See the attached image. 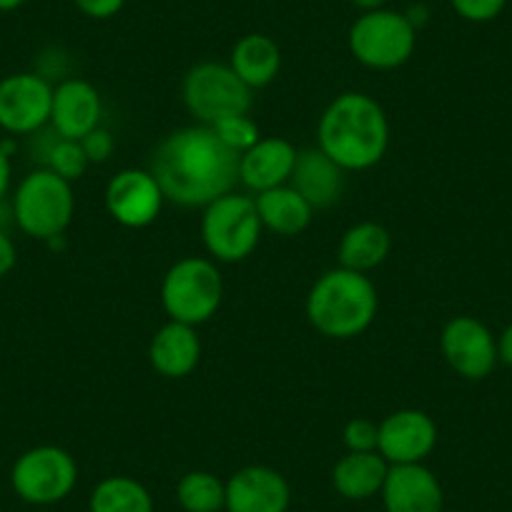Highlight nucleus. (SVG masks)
Masks as SVG:
<instances>
[{
    "mask_svg": "<svg viewBox=\"0 0 512 512\" xmlns=\"http://www.w3.org/2000/svg\"><path fill=\"white\" fill-rule=\"evenodd\" d=\"M176 500L184 512H221L226 507V482L214 472H186L176 485Z\"/></svg>",
    "mask_w": 512,
    "mask_h": 512,
    "instance_id": "25",
    "label": "nucleus"
},
{
    "mask_svg": "<svg viewBox=\"0 0 512 512\" xmlns=\"http://www.w3.org/2000/svg\"><path fill=\"white\" fill-rule=\"evenodd\" d=\"M184 103L201 126H214L221 118L249 113L251 88L229 63H196L184 78Z\"/></svg>",
    "mask_w": 512,
    "mask_h": 512,
    "instance_id": "8",
    "label": "nucleus"
},
{
    "mask_svg": "<svg viewBox=\"0 0 512 512\" xmlns=\"http://www.w3.org/2000/svg\"><path fill=\"white\" fill-rule=\"evenodd\" d=\"M103 103L96 86L83 78H68L53 88L51 126L61 139L81 141L101 126Z\"/></svg>",
    "mask_w": 512,
    "mask_h": 512,
    "instance_id": "16",
    "label": "nucleus"
},
{
    "mask_svg": "<svg viewBox=\"0 0 512 512\" xmlns=\"http://www.w3.org/2000/svg\"><path fill=\"white\" fill-rule=\"evenodd\" d=\"M379 495L387 512H442L445 505L440 480L425 462L390 465Z\"/></svg>",
    "mask_w": 512,
    "mask_h": 512,
    "instance_id": "15",
    "label": "nucleus"
},
{
    "mask_svg": "<svg viewBox=\"0 0 512 512\" xmlns=\"http://www.w3.org/2000/svg\"><path fill=\"white\" fill-rule=\"evenodd\" d=\"M81 146H83V151H86V156L91 164H103V161L111 159L113 149H116V144H113V136L101 126L93 128L88 136H83Z\"/></svg>",
    "mask_w": 512,
    "mask_h": 512,
    "instance_id": "30",
    "label": "nucleus"
},
{
    "mask_svg": "<svg viewBox=\"0 0 512 512\" xmlns=\"http://www.w3.org/2000/svg\"><path fill=\"white\" fill-rule=\"evenodd\" d=\"M11 176H13L11 154L3 151V146H0V201L8 196V189H11Z\"/></svg>",
    "mask_w": 512,
    "mask_h": 512,
    "instance_id": "33",
    "label": "nucleus"
},
{
    "mask_svg": "<svg viewBox=\"0 0 512 512\" xmlns=\"http://www.w3.org/2000/svg\"><path fill=\"white\" fill-rule=\"evenodd\" d=\"M23 3H26V0H0V13L18 11V8H21Z\"/></svg>",
    "mask_w": 512,
    "mask_h": 512,
    "instance_id": "37",
    "label": "nucleus"
},
{
    "mask_svg": "<svg viewBox=\"0 0 512 512\" xmlns=\"http://www.w3.org/2000/svg\"><path fill=\"white\" fill-rule=\"evenodd\" d=\"M262 231L264 226L254 196L236 194V191L206 206L201 216V239L206 251L216 262L224 264L244 262L246 256L254 254Z\"/></svg>",
    "mask_w": 512,
    "mask_h": 512,
    "instance_id": "6",
    "label": "nucleus"
},
{
    "mask_svg": "<svg viewBox=\"0 0 512 512\" xmlns=\"http://www.w3.org/2000/svg\"><path fill=\"white\" fill-rule=\"evenodd\" d=\"M201 359V339L196 327L184 322H169L154 334L149 344V362L161 377H189Z\"/></svg>",
    "mask_w": 512,
    "mask_h": 512,
    "instance_id": "18",
    "label": "nucleus"
},
{
    "mask_svg": "<svg viewBox=\"0 0 512 512\" xmlns=\"http://www.w3.org/2000/svg\"><path fill=\"white\" fill-rule=\"evenodd\" d=\"M73 6L88 18H96V21H106L113 18L116 13H121V8L126 6V0H73Z\"/></svg>",
    "mask_w": 512,
    "mask_h": 512,
    "instance_id": "31",
    "label": "nucleus"
},
{
    "mask_svg": "<svg viewBox=\"0 0 512 512\" xmlns=\"http://www.w3.org/2000/svg\"><path fill=\"white\" fill-rule=\"evenodd\" d=\"M349 51L362 66L372 71H395L405 66L417 46V28L405 13L379 11L362 13L349 28Z\"/></svg>",
    "mask_w": 512,
    "mask_h": 512,
    "instance_id": "7",
    "label": "nucleus"
},
{
    "mask_svg": "<svg viewBox=\"0 0 512 512\" xmlns=\"http://www.w3.org/2000/svg\"><path fill=\"white\" fill-rule=\"evenodd\" d=\"M447 364L465 379H485L495 369L497 339L475 317H455L445 324L440 337Z\"/></svg>",
    "mask_w": 512,
    "mask_h": 512,
    "instance_id": "12",
    "label": "nucleus"
},
{
    "mask_svg": "<svg viewBox=\"0 0 512 512\" xmlns=\"http://www.w3.org/2000/svg\"><path fill=\"white\" fill-rule=\"evenodd\" d=\"M317 146L344 171L372 169L390 146L387 113L367 93H342L319 118Z\"/></svg>",
    "mask_w": 512,
    "mask_h": 512,
    "instance_id": "2",
    "label": "nucleus"
},
{
    "mask_svg": "<svg viewBox=\"0 0 512 512\" xmlns=\"http://www.w3.org/2000/svg\"><path fill=\"white\" fill-rule=\"evenodd\" d=\"M289 186L312 204V209H329L344 191V169L334 164L322 149H302L297 154Z\"/></svg>",
    "mask_w": 512,
    "mask_h": 512,
    "instance_id": "19",
    "label": "nucleus"
},
{
    "mask_svg": "<svg viewBox=\"0 0 512 512\" xmlns=\"http://www.w3.org/2000/svg\"><path fill=\"white\" fill-rule=\"evenodd\" d=\"M149 171L166 201L184 209H206L236 189L239 154L221 144L211 126H189L161 141Z\"/></svg>",
    "mask_w": 512,
    "mask_h": 512,
    "instance_id": "1",
    "label": "nucleus"
},
{
    "mask_svg": "<svg viewBox=\"0 0 512 512\" xmlns=\"http://www.w3.org/2000/svg\"><path fill=\"white\" fill-rule=\"evenodd\" d=\"M289 502V482L274 467H241L226 482V512H287Z\"/></svg>",
    "mask_w": 512,
    "mask_h": 512,
    "instance_id": "14",
    "label": "nucleus"
},
{
    "mask_svg": "<svg viewBox=\"0 0 512 512\" xmlns=\"http://www.w3.org/2000/svg\"><path fill=\"white\" fill-rule=\"evenodd\" d=\"M344 447L347 452H377L379 425L367 417H354L344 427Z\"/></svg>",
    "mask_w": 512,
    "mask_h": 512,
    "instance_id": "28",
    "label": "nucleus"
},
{
    "mask_svg": "<svg viewBox=\"0 0 512 512\" xmlns=\"http://www.w3.org/2000/svg\"><path fill=\"white\" fill-rule=\"evenodd\" d=\"M392 251V236L377 221H362L344 231L339 241V267L352 269V272H372L379 264L387 262Z\"/></svg>",
    "mask_w": 512,
    "mask_h": 512,
    "instance_id": "23",
    "label": "nucleus"
},
{
    "mask_svg": "<svg viewBox=\"0 0 512 512\" xmlns=\"http://www.w3.org/2000/svg\"><path fill=\"white\" fill-rule=\"evenodd\" d=\"M254 201L264 229L279 236H297L312 224V204L289 184L262 191L254 196Z\"/></svg>",
    "mask_w": 512,
    "mask_h": 512,
    "instance_id": "21",
    "label": "nucleus"
},
{
    "mask_svg": "<svg viewBox=\"0 0 512 512\" xmlns=\"http://www.w3.org/2000/svg\"><path fill=\"white\" fill-rule=\"evenodd\" d=\"M299 151L287 139H259L239 156V184L254 194L289 184Z\"/></svg>",
    "mask_w": 512,
    "mask_h": 512,
    "instance_id": "17",
    "label": "nucleus"
},
{
    "mask_svg": "<svg viewBox=\"0 0 512 512\" xmlns=\"http://www.w3.org/2000/svg\"><path fill=\"white\" fill-rule=\"evenodd\" d=\"M91 512H154V497L144 482L113 475L98 482L88 500Z\"/></svg>",
    "mask_w": 512,
    "mask_h": 512,
    "instance_id": "24",
    "label": "nucleus"
},
{
    "mask_svg": "<svg viewBox=\"0 0 512 512\" xmlns=\"http://www.w3.org/2000/svg\"><path fill=\"white\" fill-rule=\"evenodd\" d=\"M164 201V191L151 171L123 169L106 186L108 214L126 229H144L154 224Z\"/></svg>",
    "mask_w": 512,
    "mask_h": 512,
    "instance_id": "11",
    "label": "nucleus"
},
{
    "mask_svg": "<svg viewBox=\"0 0 512 512\" xmlns=\"http://www.w3.org/2000/svg\"><path fill=\"white\" fill-rule=\"evenodd\" d=\"M53 86L38 73H13L0 81V128L13 136L38 134L51 123Z\"/></svg>",
    "mask_w": 512,
    "mask_h": 512,
    "instance_id": "10",
    "label": "nucleus"
},
{
    "mask_svg": "<svg viewBox=\"0 0 512 512\" xmlns=\"http://www.w3.org/2000/svg\"><path fill=\"white\" fill-rule=\"evenodd\" d=\"M379 297L372 279L352 269H329L307 297V319L329 339H352L372 327Z\"/></svg>",
    "mask_w": 512,
    "mask_h": 512,
    "instance_id": "3",
    "label": "nucleus"
},
{
    "mask_svg": "<svg viewBox=\"0 0 512 512\" xmlns=\"http://www.w3.org/2000/svg\"><path fill=\"white\" fill-rule=\"evenodd\" d=\"M390 472V462L379 452H347L332 470V485L347 500H369L379 495Z\"/></svg>",
    "mask_w": 512,
    "mask_h": 512,
    "instance_id": "20",
    "label": "nucleus"
},
{
    "mask_svg": "<svg viewBox=\"0 0 512 512\" xmlns=\"http://www.w3.org/2000/svg\"><path fill=\"white\" fill-rule=\"evenodd\" d=\"M0 512H3V510H0Z\"/></svg>",
    "mask_w": 512,
    "mask_h": 512,
    "instance_id": "38",
    "label": "nucleus"
},
{
    "mask_svg": "<svg viewBox=\"0 0 512 512\" xmlns=\"http://www.w3.org/2000/svg\"><path fill=\"white\" fill-rule=\"evenodd\" d=\"M497 359L507 367H512V324L502 329V334L497 337Z\"/></svg>",
    "mask_w": 512,
    "mask_h": 512,
    "instance_id": "34",
    "label": "nucleus"
},
{
    "mask_svg": "<svg viewBox=\"0 0 512 512\" xmlns=\"http://www.w3.org/2000/svg\"><path fill=\"white\" fill-rule=\"evenodd\" d=\"M211 128H214V134L221 139V144L229 146V149L239 156L262 139V136H259V126L251 121L249 113L221 118V121H216Z\"/></svg>",
    "mask_w": 512,
    "mask_h": 512,
    "instance_id": "27",
    "label": "nucleus"
},
{
    "mask_svg": "<svg viewBox=\"0 0 512 512\" xmlns=\"http://www.w3.org/2000/svg\"><path fill=\"white\" fill-rule=\"evenodd\" d=\"M224 299V279L211 259L186 256L166 272L161 284V304L174 322L199 324L209 322Z\"/></svg>",
    "mask_w": 512,
    "mask_h": 512,
    "instance_id": "5",
    "label": "nucleus"
},
{
    "mask_svg": "<svg viewBox=\"0 0 512 512\" xmlns=\"http://www.w3.org/2000/svg\"><path fill=\"white\" fill-rule=\"evenodd\" d=\"M229 66L251 91H256V88L269 86L279 76L282 51H279L277 41H272L264 33H249V36L239 38L236 46L231 48Z\"/></svg>",
    "mask_w": 512,
    "mask_h": 512,
    "instance_id": "22",
    "label": "nucleus"
},
{
    "mask_svg": "<svg viewBox=\"0 0 512 512\" xmlns=\"http://www.w3.org/2000/svg\"><path fill=\"white\" fill-rule=\"evenodd\" d=\"M450 3L457 16L470 23L495 21L507 6V0H450Z\"/></svg>",
    "mask_w": 512,
    "mask_h": 512,
    "instance_id": "29",
    "label": "nucleus"
},
{
    "mask_svg": "<svg viewBox=\"0 0 512 512\" xmlns=\"http://www.w3.org/2000/svg\"><path fill=\"white\" fill-rule=\"evenodd\" d=\"M73 211L76 196L71 181L61 179L51 169L31 171L13 196L16 226L33 239L51 241L63 236V231L71 226Z\"/></svg>",
    "mask_w": 512,
    "mask_h": 512,
    "instance_id": "4",
    "label": "nucleus"
},
{
    "mask_svg": "<svg viewBox=\"0 0 512 512\" xmlns=\"http://www.w3.org/2000/svg\"><path fill=\"white\" fill-rule=\"evenodd\" d=\"M16 224V214H13V201L6 204V199L0 201V231H6L8 226Z\"/></svg>",
    "mask_w": 512,
    "mask_h": 512,
    "instance_id": "35",
    "label": "nucleus"
},
{
    "mask_svg": "<svg viewBox=\"0 0 512 512\" xmlns=\"http://www.w3.org/2000/svg\"><path fill=\"white\" fill-rule=\"evenodd\" d=\"M88 164H91V161H88L81 141L61 139V136L56 134V141L48 146L46 169H51L53 174H58L66 181H78L83 174H86Z\"/></svg>",
    "mask_w": 512,
    "mask_h": 512,
    "instance_id": "26",
    "label": "nucleus"
},
{
    "mask_svg": "<svg viewBox=\"0 0 512 512\" xmlns=\"http://www.w3.org/2000/svg\"><path fill=\"white\" fill-rule=\"evenodd\" d=\"M354 8H359L362 13H369V11H379V8H384V3L387 0H349Z\"/></svg>",
    "mask_w": 512,
    "mask_h": 512,
    "instance_id": "36",
    "label": "nucleus"
},
{
    "mask_svg": "<svg viewBox=\"0 0 512 512\" xmlns=\"http://www.w3.org/2000/svg\"><path fill=\"white\" fill-rule=\"evenodd\" d=\"M437 445V425L420 410H397L379 422L377 452L390 465H417Z\"/></svg>",
    "mask_w": 512,
    "mask_h": 512,
    "instance_id": "13",
    "label": "nucleus"
},
{
    "mask_svg": "<svg viewBox=\"0 0 512 512\" xmlns=\"http://www.w3.org/2000/svg\"><path fill=\"white\" fill-rule=\"evenodd\" d=\"M16 262H18L16 244H13V239L8 236V231H0V279L13 272Z\"/></svg>",
    "mask_w": 512,
    "mask_h": 512,
    "instance_id": "32",
    "label": "nucleus"
},
{
    "mask_svg": "<svg viewBox=\"0 0 512 512\" xmlns=\"http://www.w3.org/2000/svg\"><path fill=\"white\" fill-rule=\"evenodd\" d=\"M78 482V465L63 447L41 445L26 450L11 470V485L28 505H56Z\"/></svg>",
    "mask_w": 512,
    "mask_h": 512,
    "instance_id": "9",
    "label": "nucleus"
}]
</instances>
